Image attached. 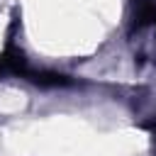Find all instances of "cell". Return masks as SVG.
Returning <instances> with one entry per match:
<instances>
[{
  "instance_id": "obj_1",
  "label": "cell",
  "mask_w": 156,
  "mask_h": 156,
  "mask_svg": "<svg viewBox=\"0 0 156 156\" xmlns=\"http://www.w3.org/2000/svg\"><path fill=\"white\" fill-rule=\"evenodd\" d=\"M27 73H29V63H27L22 49H17L10 39L5 51L0 54V78H22L24 80Z\"/></svg>"
},
{
  "instance_id": "obj_2",
  "label": "cell",
  "mask_w": 156,
  "mask_h": 156,
  "mask_svg": "<svg viewBox=\"0 0 156 156\" xmlns=\"http://www.w3.org/2000/svg\"><path fill=\"white\" fill-rule=\"evenodd\" d=\"M24 80H29V83H34L39 88H61V85L71 83V78H66L63 73H56V71H34V68H29V73H27Z\"/></svg>"
},
{
  "instance_id": "obj_3",
  "label": "cell",
  "mask_w": 156,
  "mask_h": 156,
  "mask_svg": "<svg viewBox=\"0 0 156 156\" xmlns=\"http://www.w3.org/2000/svg\"><path fill=\"white\" fill-rule=\"evenodd\" d=\"M134 27H154L156 29V0H136V15H134Z\"/></svg>"
},
{
  "instance_id": "obj_4",
  "label": "cell",
  "mask_w": 156,
  "mask_h": 156,
  "mask_svg": "<svg viewBox=\"0 0 156 156\" xmlns=\"http://www.w3.org/2000/svg\"><path fill=\"white\" fill-rule=\"evenodd\" d=\"M139 127H141V129H146V132L154 136V156H156V115H154V117H149V119H144V122H139Z\"/></svg>"
}]
</instances>
